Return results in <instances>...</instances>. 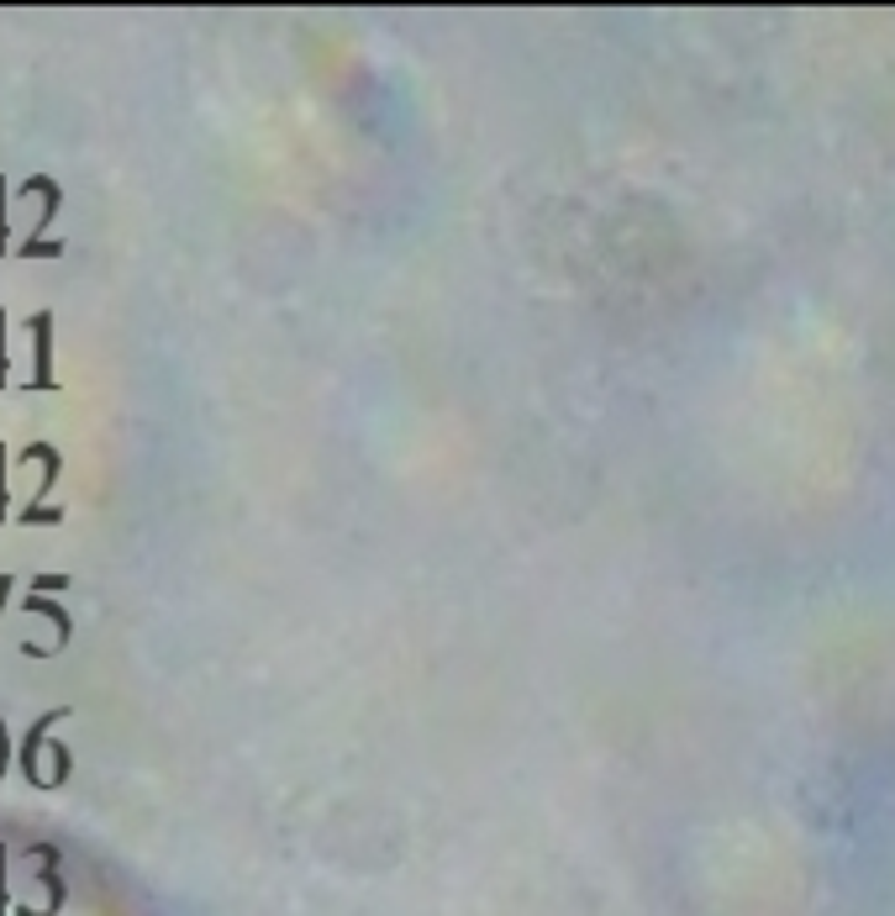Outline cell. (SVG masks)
I'll return each instance as SVG.
<instances>
[{"instance_id": "1", "label": "cell", "mask_w": 895, "mask_h": 916, "mask_svg": "<svg viewBox=\"0 0 895 916\" xmlns=\"http://www.w3.org/2000/svg\"><path fill=\"white\" fill-rule=\"evenodd\" d=\"M63 717H69V706H53L48 717H38V721H32V733L21 737V748H17V758H21V775L32 779V785H42V790H48V779L38 775V754H42V748H48L42 737H48V727H59Z\"/></svg>"}, {"instance_id": "2", "label": "cell", "mask_w": 895, "mask_h": 916, "mask_svg": "<svg viewBox=\"0 0 895 916\" xmlns=\"http://www.w3.org/2000/svg\"><path fill=\"white\" fill-rule=\"evenodd\" d=\"M32 327V342H38V375H32V390H53V311H38L27 321Z\"/></svg>"}, {"instance_id": "3", "label": "cell", "mask_w": 895, "mask_h": 916, "mask_svg": "<svg viewBox=\"0 0 895 916\" xmlns=\"http://www.w3.org/2000/svg\"><path fill=\"white\" fill-rule=\"evenodd\" d=\"M27 190H38V196H42V217H38V232H32V238H42V232H48V221L59 217L63 190H59V180H48V175H32V180H27Z\"/></svg>"}, {"instance_id": "4", "label": "cell", "mask_w": 895, "mask_h": 916, "mask_svg": "<svg viewBox=\"0 0 895 916\" xmlns=\"http://www.w3.org/2000/svg\"><path fill=\"white\" fill-rule=\"evenodd\" d=\"M27 611H32V617H48V621H53V627H59V648H63V643H69V633H74V621H69V611H63V606H53V600H48V596H32V590H27Z\"/></svg>"}, {"instance_id": "5", "label": "cell", "mask_w": 895, "mask_h": 916, "mask_svg": "<svg viewBox=\"0 0 895 916\" xmlns=\"http://www.w3.org/2000/svg\"><path fill=\"white\" fill-rule=\"evenodd\" d=\"M17 253H21V259H59V253H63V242H48V238H27V242H17Z\"/></svg>"}, {"instance_id": "6", "label": "cell", "mask_w": 895, "mask_h": 916, "mask_svg": "<svg viewBox=\"0 0 895 916\" xmlns=\"http://www.w3.org/2000/svg\"><path fill=\"white\" fill-rule=\"evenodd\" d=\"M17 517H21V521H38V527H59L63 511H59V506H32V500H27Z\"/></svg>"}, {"instance_id": "7", "label": "cell", "mask_w": 895, "mask_h": 916, "mask_svg": "<svg viewBox=\"0 0 895 916\" xmlns=\"http://www.w3.org/2000/svg\"><path fill=\"white\" fill-rule=\"evenodd\" d=\"M63 585H69V575H32L27 590H32V596H48V590H63Z\"/></svg>"}, {"instance_id": "8", "label": "cell", "mask_w": 895, "mask_h": 916, "mask_svg": "<svg viewBox=\"0 0 895 916\" xmlns=\"http://www.w3.org/2000/svg\"><path fill=\"white\" fill-rule=\"evenodd\" d=\"M0 253H11V242H6V180H0Z\"/></svg>"}, {"instance_id": "9", "label": "cell", "mask_w": 895, "mask_h": 916, "mask_svg": "<svg viewBox=\"0 0 895 916\" xmlns=\"http://www.w3.org/2000/svg\"><path fill=\"white\" fill-rule=\"evenodd\" d=\"M11 590H17V575H0V617H6V600H11Z\"/></svg>"}, {"instance_id": "10", "label": "cell", "mask_w": 895, "mask_h": 916, "mask_svg": "<svg viewBox=\"0 0 895 916\" xmlns=\"http://www.w3.org/2000/svg\"><path fill=\"white\" fill-rule=\"evenodd\" d=\"M0 390H6V311H0Z\"/></svg>"}, {"instance_id": "11", "label": "cell", "mask_w": 895, "mask_h": 916, "mask_svg": "<svg viewBox=\"0 0 895 916\" xmlns=\"http://www.w3.org/2000/svg\"><path fill=\"white\" fill-rule=\"evenodd\" d=\"M6 496L11 490H6V448H0V521H6Z\"/></svg>"}]
</instances>
